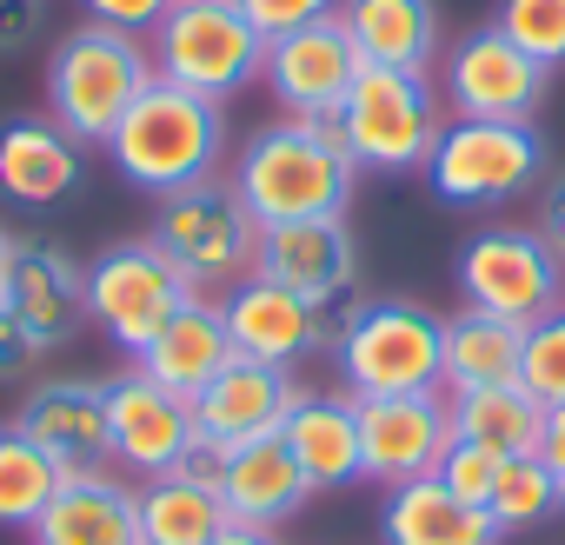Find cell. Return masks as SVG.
Masks as SVG:
<instances>
[{"label":"cell","instance_id":"1","mask_svg":"<svg viewBox=\"0 0 565 545\" xmlns=\"http://www.w3.org/2000/svg\"><path fill=\"white\" fill-rule=\"evenodd\" d=\"M353 140L340 114L320 120H279L246 140L239 153V200L259 226H294V220H347L353 200Z\"/></svg>","mask_w":565,"mask_h":545},{"label":"cell","instance_id":"2","mask_svg":"<svg viewBox=\"0 0 565 545\" xmlns=\"http://www.w3.org/2000/svg\"><path fill=\"white\" fill-rule=\"evenodd\" d=\"M220 147H226L220 100H200V94H186L173 81H153L127 107V120L114 127V140H107L120 180L140 186V193H180L193 180H213Z\"/></svg>","mask_w":565,"mask_h":545},{"label":"cell","instance_id":"3","mask_svg":"<svg viewBox=\"0 0 565 545\" xmlns=\"http://www.w3.org/2000/svg\"><path fill=\"white\" fill-rule=\"evenodd\" d=\"M160 74H153V54L134 41V34H120V28H100V21H87V28H74L61 47H54V61H47V120L67 133V140H114V127L127 120V107L153 87Z\"/></svg>","mask_w":565,"mask_h":545},{"label":"cell","instance_id":"4","mask_svg":"<svg viewBox=\"0 0 565 545\" xmlns=\"http://www.w3.org/2000/svg\"><path fill=\"white\" fill-rule=\"evenodd\" d=\"M147 54H153L160 81H173L200 100H233L266 67V41L246 21L239 0H173Z\"/></svg>","mask_w":565,"mask_h":545},{"label":"cell","instance_id":"5","mask_svg":"<svg viewBox=\"0 0 565 545\" xmlns=\"http://www.w3.org/2000/svg\"><path fill=\"white\" fill-rule=\"evenodd\" d=\"M439 333L446 320L426 313L419 300H360L353 327L340 333L333 360L353 399H386V393H439Z\"/></svg>","mask_w":565,"mask_h":545},{"label":"cell","instance_id":"6","mask_svg":"<svg viewBox=\"0 0 565 545\" xmlns=\"http://www.w3.org/2000/svg\"><path fill=\"white\" fill-rule=\"evenodd\" d=\"M539 173H545V140L532 120H446L426 153L433 193L466 213H492L519 200Z\"/></svg>","mask_w":565,"mask_h":545},{"label":"cell","instance_id":"7","mask_svg":"<svg viewBox=\"0 0 565 545\" xmlns=\"http://www.w3.org/2000/svg\"><path fill=\"white\" fill-rule=\"evenodd\" d=\"M200 287L186 280V272L153 246V239H120V246H107L94 266H87V320L114 340V346H127L134 360L147 353V340L193 300Z\"/></svg>","mask_w":565,"mask_h":545},{"label":"cell","instance_id":"8","mask_svg":"<svg viewBox=\"0 0 565 545\" xmlns=\"http://www.w3.org/2000/svg\"><path fill=\"white\" fill-rule=\"evenodd\" d=\"M340 120H347V140H353V167H366V173L426 167V153L446 127L439 94L426 87V74H399V67H360Z\"/></svg>","mask_w":565,"mask_h":545},{"label":"cell","instance_id":"9","mask_svg":"<svg viewBox=\"0 0 565 545\" xmlns=\"http://www.w3.org/2000/svg\"><path fill=\"white\" fill-rule=\"evenodd\" d=\"M153 246L186 272V280H239L259 246V220L246 213L233 180H193L180 193H160Z\"/></svg>","mask_w":565,"mask_h":545},{"label":"cell","instance_id":"10","mask_svg":"<svg viewBox=\"0 0 565 545\" xmlns=\"http://www.w3.org/2000/svg\"><path fill=\"white\" fill-rule=\"evenodd\" d=\"M459 293L479 313L532 327L565 300V259L532 226H486L459 246Z\"/></svg>","mask_w":565,"mask_h":545},{"label":"cell","instance_id":"11","mask_svg":"<svg viewBox=\"0 0 565 545\" xmlns=\"http://www.w3.org/2000/svg\"><path fill=\"white\" fill-rule=\"evenodd\" d=\"M446 446H452V406L439 393L360 399V479H380V485L433 479Z\"/></svg>","mask_w":565,"mask_h":545},{"label":"cell","instance_id":"12","mask_svg":"<svg viewBox=\"0 0 565 545\" xmlns=\"http://www.w3.org/2000/svg\"><path fill=\"white\" fill-rule=\"evenodd\" d=\"M446 100L459 120H532L545 100V67L512 47V34L479 28L446 54Z\"/></svg>","mask_w":565,"mask_h":545},{"label":"cell","instance_id":"13","mask_svg":"<svg viewBox=\"0 0 565 545\" xmlns=\"http://www.w3.org/2000/svg\"><path fill=\"white\" fill-rule=\"evenodd\" d=\"M360 47H353V34L340 28V14L333 21H313V28H300V34H279V41H266V87H273V100L287 107L294 120H320V114H340L347 107V94H353V81H360Z\"/></svg>","mask_w":565,"mask_h":545},{"label":"cell","instance_id":"14","mask_svg":"<svg viewBox=\"0 0 565 545\" xmlns=\"http://www.w3.org/2000/svg\"><path fill=\"white\" fill-rule=\"evenodd\" d=\"M220 320H226V340H233L239 360H259V366H279V373H294L313 346H327L320 300H300L294 287H273L259 272L226 287Z\"/></svg>","mask_w":565,"mask_h":545},{"label":"cell","instance_id":"15","mask_svg":"<svg viewBox=\"0 0 565 545\" xmlns=\"http://www.w3.org/2000/svg\"><path fill=\"white\" fill-rule=\"evenodd\" d=\"M0 307L41 340V353H54L87 320V266H74L54 239H14L8 280H0Z\"/></svg>","mask_w":565,"mask_h":545},{"label":"cell","instance_id":"16","mask_svg":"<svg viewBox=\"0 0 565 545\" xmlns=\"http://www.w3.org/2000/svg\"><path fill=\"white\" fill-rule=\"evenodd\" d=\"M107 426H114V459L134 479H160L193 446V399L153 386L134 366L127 380H107Z\"/></svg>","mask_w":565,"mask_h":545},{"label":"cell","instance_id":"17","mask_svg":"<svg viewBox=\"0 0 565 545\" xmlns=\"http://www.w3.org/2000/svg\"><path fill=\"white\" fill-rule=\"evenodd\" d=\"M14 426L67 479L74 472H100L114 459V426H107V386L100 380H47V386H34Z\"/></svg>","mask_w":565,"mask_h":545},{"label":"cell","instance_id":"18","mask_svg":"<svg viewBox=\"0 0 565 545\" xmlns=\"http://www.w3.org/2000/svg\"><path fill=\"white\" fill-rule=\"evenodd\" d=\"M300 399L294 373L259 366V360H226L200 393H193V432L220 439V446H246V439H273L287 406Z\"/></svg>","mask_w":565,"mask_h":545},{"label":"cell","instance_id":"19","mask_svg":"<svg viewBox=\"0 0 565 545\" xmlns=\"http://www.w3.org/2000/svg\"><path fill=\"white\" fill-rule=\"evenodd\" d=\"M360 246L347 233V220H294V226H259L253 246V272L273 287H294L300 300H333L353 287Z\"/></svg>","mask_w":565,"mask_h":545},{"label":"cell","instance_id":"20","mask_svg":"<svg viewBox=\"0 0 565 545\" xmlns=\"http://www.w3.org/2000/svg\"><path fill=\"white\" fill-rule=\"evenodd\" d=\"M313 499V479L300 472V459L287 452V439H246L226 452V472H220V505L233 525H279L294 519L300 505Z\"/></svg>","mask_w":565,"mask_h":545},{"label":"cell","instance_id":"21","mask_svg":"<svg viewBox=\"0 0 565 545\" xmlns=\"http://www.w3.org/2000/svg\"><path fill=\"white\" fill-rule=\"evenodd\" d=\"M279 439L313 479V492L360 479V399L353 393H300L279 419Z\"/></svg>","mask_w":565,"mask_h":545},{"label":"cell","instance_id":"22","mask_svg":"<svg viewBox=\"0 0 565 545\" xmlns=\"http://www.w3.org/2000/svg\"><path fill=\"white\" fill-rule=\"evenodd\" d=\"M34 545H140V499L107 472H74L41 512Z\"/></svg>","mask_w":565,"mask_h":545},{"label":"cell","instance_id":"23","mask_svg":"<svg viewBox=\"0 0 565 545\" xmlns=\"http://www.w3.org/2000/svg\"><path fill=\"white\" fill-rule=\"evenodd\" d=\"M340 28L353 34L366 67L426 74L439 61V8L433 0H340Z\"/></svg>","mask_w":565,"mask_h":545},{"label":"cell","instance_id":"24","mask_svg":"<svg viewBox=\"0 0 565 545\" xmlns=\"http://www.w3.org/2000/svg\"><path fill=\"white\" fill-rule=\"evenodd\" d=\"M380 538L386 545H499V525L486 505H466L439 479H406L380 505Z\"/></svg>","mask_w":565,"mask_h":545},{"label":"cell","instance_id":"25","mask_svg":"<svg viewBox=\"0 0 565 545\" xmlns=\"http://www.w3.org/2000/svg\"><path fill=\"white\" fill-rule=\"evenodd\" d=\"M81 186V140L54 120H8L0 127V193L14 206H61Z\"/></svg>","mask_w":565,"mask_h":545},{"label":"cell","instance_id":"26","mask_svg":"<svg viewBox=\"0 0 565 545\" xmlns=\"http://www.w3.org/2000/svg\"><path fill=\"white\" fill-rule=\"evenodd\" d=\"M233 360V340H226V320H220V307H206L200 293L147 340V353H140V373L153 380V386H167V393H180V399H193L220 366Z\"/></svg>","mask_w":565,"mask_h":545},{"label":"cell","instance_id":"27","mask_svg":"<svg viewBox=\"0 0 565 545\" xmlns=\"http://www.w3.org/2000/svg\"><path fill=\"white\" fill-rule=\"evenodd\" d=\"M519 353H525V327L519 320H499V313H479V307H459L439 333V373L452 393H472V386H512L519 380Z\"/></svg>","mask_w":565,"mask_h":545},{"label":"cell","instance_id":"28","mask_svg":"<svg viewBox=\"0 0 565 545\" xmlns=\"http://www.w3.org/2000/svg\"><path fill=\"white\" fill-rule=\"evenodd\" d=\"M539 426H545V406L512 380V386H472V393H452V439H472L499 459L512 452H539Z\"/></svg>","mask_w":565,"mask_h":545},{"label":"cell","instance_id":"29","mask_svg":"<svg viewBox=\"0 0 565 545\" xmlns=\"http://www.w3.org/2000/svg\"><path fill=\"white\" fill-rule=\"evenodd\" d=\"M134 499H140V545H213L226 532L220 492H206V485H193L180 472L147 479Z\"/></svg>","mask_w":565,"mask_h":545},{"label":"cell","instance_id":"30","mask_svg":"<svg viewBox=\"0 0 565 545\" xmlns=\"http://www.w3.org/2000/svg\"><path fill=\"white\" fill-rule=\"evenodd\" d=\"M61 479H67V472H61L21 426H0V525H8V532H34L41 512L54 505Z\"/></svg>","mask_w":565,"mask_h":545},{"label":"cell","instance_id":"31","mask_svg":"<svg viewBox=\"0 0 565 545\" xmlns=\"http://www.w3.org/2000/svg\"><path fill=\"white\" fill-rule=\"evenodd\" d=\"M486 512H492V525H499V538H505V532L545 525V519L565 512V505H558V485H552V472L539 466V452H512V459H499V479H492Z\"/></svg>","mask_w":565,"mask_h":545},{"label":"cell","instance_id":"32","mask_svg":"<svg viewBox=\"0 0 565 545\" xmlns=\"http://www.w3.org/2000/svg\"><path fill=\"white\" fill-rule=\"evenodd\" d=\"M519 386L539 406H565V300L552 313H539L525 327V353H519Z\"/></svg>","mask_w":565,"mask_h":545},{"label":"cell","instance_id":"33","mask_svg":"<svg viewBox=\"0 0 565 545\" xmlns=\"http://www.w3.org/2000/svg\"><path fill=\"white\" fill-rule=\"evenodd\" d=\"M499 34H512V47H525L545 74L565 67V0H499Z\"/></svg>","mask_w":565,"mask_h":545},{"label":"cell","instance_id":"34","mask_svg":"<svg viewBox=\"0 0 565 545\" xmlns=\"http://www.w3.org/2000/svg\"><path fill=\"white\" fill-rule=\"evenodd\" d=\"M433 479H439L446 492H459L466 505H486V499H492V479H499V452H486V446H472V439H452Z\"/></svg>","mask_w":565,"mask_h":545},{"label":"cell","instance_id":"35","mask_svg":"<svg viewBox=\"0 0 565 545\" xmlns=\"http://www.w3.org/2000/svg\"><path fill=\"white\" fill-rule=\"evenodd\" d=\"M246 21L259 28V41H279V34H300L313 21H333L340 0H239Z\"/></svg>","mask_w":565,"mask_h":545},{"label":"cell","instance_id":"36","mask_svg":"<svg viewBox=\"0 0 565 545\" xmlns=\"http://www.w3.org/2000/svg\"><path fill=\"white\" fill-rule=\"evenodd\" d=\"M81 8L100 21V28H120V34H153L160 21H167V8H173V0H81Z\"/></svg>","mask_w":565,"mask_h":545},{"label":"cell","instance_id":"37","mask_svg":"<svg viewBox=\"0 0 565 545\" xmlns=\"http://www.w3.org/2000/svg\"><path fill=\"white\" fill-rule=\"evenodd\" d=\"M34 360H41V340H34L8 307H0V380H28Z\"/></svg>","mask_w":565,"mask_h":545},{"label":"cell","instance_id":"38","mask_svg":"<svg viewBox=\"0 0 565 545\" xmlns=\"http://www.w3.org/2000/svg\"><path fill=\"white\" fill-rule=\"evenodd\" d=\"M226 452L233 446H220V439H206V432H193V446L180 452V479H193V485H206V492H220V472H226Z\"/></svg>","mask_w":565,"mask_h":545},{"label":"cell","instance_id":"39","mask_svg":"<svg viewBox=\"0 0 565 545\" xmlns=\"http://www.w3.org/2000/svg\"><path fill=\"white\" fill-rule=\"evenodd\" d=\"M41 21H47L41 0H0V54H21L41 34Z\"/></svg>","mask_w":565,"mask_h":545},{"label":"cell","instance_id":"40","mask_svg":"<svg viewBox=\"0 0 565 545\" xmlns=\"http://www.w3.org/2000/svg\"><path fill=\"white\" fill-rule=\"evenodd\" d=\"M539 466L552 472L558 505H565V406H545V426H539Z\"/></svg>","mask_w":565,"mask_h":545},{"label":"cell","instance_id":"41","mask_svg":"<svg viewBox=\"0 0 565 545\" xmlns=\"http://www.w3.org/2000/svg\"><path fill=\"white\" fill-rule=\"evenodd\" d=\"M539 233H545V246L565 259V173L545 186V206H539Z\"/></svg>","mask_w":565,"mask_h":545},{"label":"cell","instance_id":"42","mask_svg":"<svg viewBox=\"0 0 565 545\" xmlns=\"http://www.w3.org/2000/svg\"><path fill=\"white\" fill-rule=\"evenodd\" d=\"M213 545H279V538H273L266 525H233V519H226V532H220Z\"/></svg>","mask_w":565,"mask_h":545},{"label":"cell","instance_id":"43","mask_svg":"<svg viewBox=\"0 0 565 545\" xmlns=\"http://www.w3.org/2000/svg\"><path fill=\"white\" fill-rule=\"evenodd\" d=\"M8 253H14V239H8V226H0V280H8Z\"/></svg>","mask_w":565,"mask_h":545}]
</instances>
